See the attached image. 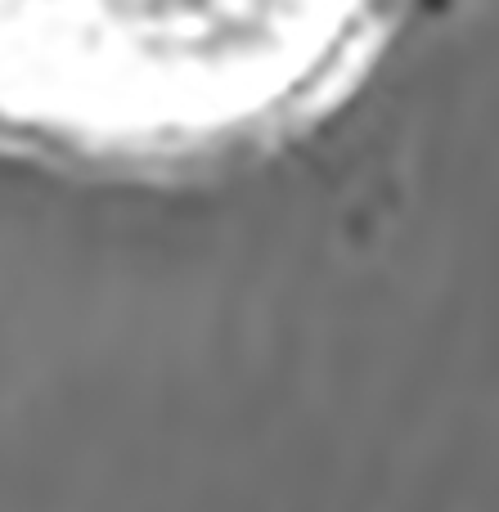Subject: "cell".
<instances>
[{"instance_id": "obj_1", "label": "cell", "mask_w": 499, "mask_h": 512, "mask_svg": "<svg viewBox=\"0 0 499 512\" xmlns=\"http://www.w3.org/2000/svg\"><path fill=\"white\" fill-rule=\"evenodd\" d=\"M432 0H0V144L221 171L342 117Z\"/></svg>"}]
</instances>
